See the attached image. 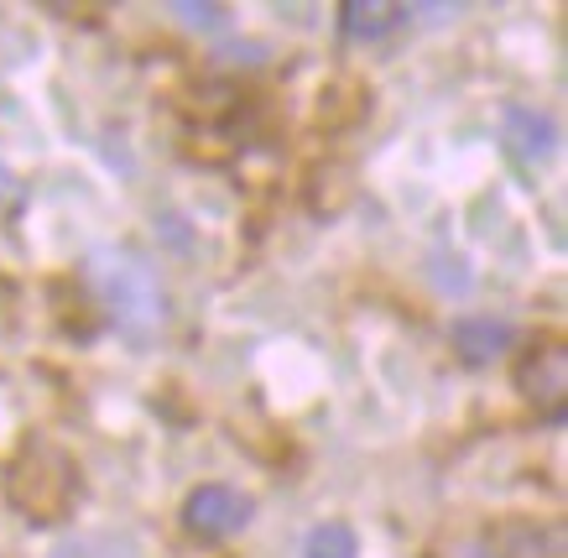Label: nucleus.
Here are the masks:
<instances>
[{"label": "nucleus", "mask_w": 568, "mask_h": 558, "mask_svg": "<svg viewBox=\"0 0 568 558\" xmlns=\"http://www.w3.org/2000/svg\"><path fill=\"white\" fill-rule=\"evenodd\" d=\"M6 496L32 523H63L73 506H79V496H84V475H79V465L58 444L32 438L6 465Z\"/></svg>", "instance_id": "1"}, {"label": "nucleus", "mask_w": 568, "mask_h": 558, "mask_svg": "<svg viewBox=\"0 0 568 558\" xmlns=\"http://www.w3.org/2000/svg\"><path fill=\"white\" fill-rule=\"evenodd\" d=\"M94 282H100L104 303H110L115 329L131 345H152L162 324H168V297H162L156 266L131 256V251H94Z\"/></svg>", "instance_id": "2"}, {"label": "nucleus", "mask_w": 568, "mask_h": 558, "mask_svg": "<svg viewBox=\"0 0 568 558\" xmlns=\"http://www.w3.org/2000/svg\"><path fill=\"white\" fill-rule=\"evenodd\" d=\"M251 496L235 486H199L189 496V506H183V523L193 527V532H204V538H230V532H241V527H251Z\"/></svg>", "instance_id": "3"}, {"label": "nucleus", "mask_w": 568, "mask_h": 558, "mask_svg": "<svg viewBox=\"0 0 568 558\" xmlns=\"http://www.w3.org/2000/svg\"><path fill=\"white\" fill-rule=\"evenodd\" d=\"M517 386L537 402V407H542V413H552V418H564L568 349L558 345V339H548V345H532V349H527V355L517 361Z\"/></svg>", "instance_id": "4"}, {"label": "nucleus", "mask_w": 568, "mask_h": 558, "mask_svg": "<svg viewBox=\"0 0 568 558\" xmlns=\"http://www.w3.org/2000/svg\"><path fill=\"white\" fill-rule=\"evenodd\" d=\"M500 125H506V141L517 146L521 158H548L558 146V125H552L548 110H532V105H506L500 110Z\"/></svg>", "instance_id": "5"}, {"label": "nucleus", "mask_w": 568, "mask_h": 558, "mask_svg": "<svg viewBox=\"0 0 568 558\" xmlns=\"http://www.w3.org/2000/svg\"><path fill=\"white\" fill-rule=\"evenodd\" d=\"M506 345H511V324H506V318H490V314H465V318H454V349L465 355L469 366H485V361H496Z\"/></svg>", "instance_id": "6"}, {"label": "nucleus", "mask_w": 568, "mask_h": 558, "mask_svg": "<svg viewBox=\"0 0 568 558\" xmlns=\"http://www.w3.org/2000/svg\"><path fill=\"white\" fill-rule=\"evenodd\" d=\"M402 17H413V11H407V6H392V0H345V6H339V27H345L349 37H361V42L386 37Z\"/></svg>", "instance_id": "7"}, {"label": "nucleus", "mask_w": 568, "mask_h": 558, "mask_svg": "<svg viewBox=\"0 0 568 558\" xmlns=\"http://www.w3.org/2000/svg\"><path fill=\"white\" fill-rule=\"evenodd\" d=\"M303 558H361V538L349 523H324L313 527L303 542Z\"/></svg>", "instance_id": "8"}, {"label": "nucleus", "mask_w": 568, "mask_h": 558, "mask_svg": "<svg viewBox=\"0 0 568 558\" xmlns=\"http://www.w3.org/2000/svg\"><path fill=\"white\" fill-rule=\"evenodd\" d=\"M433 282H438L444 293H459V297L475 287V277H469L465 256H438V266H433Z\"/></svg>", "instance_id": "9"}, {"label": "nucleus", "mask_w": 568, "mask_h": 558, "mask_svg": "<svg viewBox=\"0 0 568 558\" xmlns=\"http://www.w3.org/2000/svg\"><path fill=\"white\" fill-rule=\"evenodd\" d=\"M173 17H183V27H224V6H193V0H178Z\"/></svg>", "instance_id": "10"}, {"label": "nucleus", "mask_w": 568, "mask_h": 558, "mask_svg": "<svg viewBox=\"0 0 568 558\" xmlns=\"http://www.w3.org/2000/svg\"><path fill=\"white\" fill-rule=\"evenodd\" d=\"M454 558H496V554H490L485 542H459V548H454Z\"/></svg>", "instance_id": "11"}, {"label": "nucleus", "mask_w": 568, "mask_h": 558, "mask_svg": "<svg viewBox=\"0 0 568 558\" xmlns=\"http://www.w3.org/2000/svg\"><path fill=\"white\" fill-rule=\"evenodd\" d=\"M11 193H17V177H11L6 168H0V199H11Z\"/></svg>", "instance_id": "12"}]
</instances>
